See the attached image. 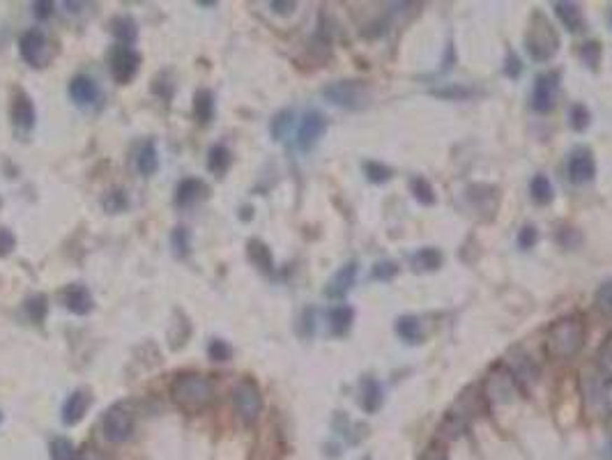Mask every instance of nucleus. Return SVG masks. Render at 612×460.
I'll list each match as a JSON object with an SVG mask.
<instances>
[{
    "label": "nucleus",
    "instance_id": "obj_57",
    "mask_svg": "<svg viewBox=\"0 0 612 460\" xmlns=\"http://www.w3.org/2000/svg\"><path fill=\"white\" fill-rule=\"evenodd\" d=\"M610 23H612V7H610Z\"/></svg>",
    "mask_w": 612,
    "mask_h": 460
},
{
    "label": "nucleus",
    "instance_id": "obj_17",
    "mask_svg": "<svg viewBox=\"0 0 612 460\" xmlns=\"http://www.w3.org/2000/svg\"><path fill=\"white\" fill-rule=\"evenodd\" d=\"M67 92H69V99L81 109L95 106V104L102 99V90L99 85H97V81L85 74H78L71 78L67 85Z\"/></svg>",
    "mask_w": 612,
    "mask_h": 460
},
{
    "label": "nucleus",
    "instance_id": "obj_16",
    "mask_svg": "<svg viewBox=\"0 0 612 460\" xmlns=\"http://www.w3.org/2000/svg\"><path fill=\"white\" fill-rule=\"evenodd\" d=\"M92 405V391L88 386H76L74 391L69 393L67 400L62 403L60 410V419L64 426H76L83 421V417L88 414V410Z\"/></svg>",
    "mask_w": 612,
    "mask_h": 460
},
{
    "label": "nucleus",
    "instance_id": "obj_10",
    "mask_svg": "<svg viewBox=\"0 0 612 460\" xmlns=\"http://www.w3.org/2000/svg\"><path fill=\"white\" fill-rule=\"evenodd\" d=\"M19 53L26 64L44 69L51 60V44L42 28H30L19 37Z\"/></svg>",
    "mask_w": 612,
    "mask_h": 460
},
{
    "label": "nucleus",
    "instance_id": "obj_32",
    "mask_svg": "<svg viewBox=\"0 0 612 460\" xmlns=\"http://www.w3.org/2000/svg\"><path fill=\"white\" fill-rule=\"evenodd\" d=\"M396 334L401 336V341H405L410 345H419L424 341V325L417 316H401L396 320Z\"/></svg>",
    "mask_w": 612,
    "mask_h": 460
},
{
    "label": "nucleus",
    "instance_id": "obj_28",
    "mask_svg": "<svg viewBox=\"0 0 612 460\" xmlns=\"http://www.w3.org/2000/svg\"><path fill=\"white\" fill-rule=\"evenodd\" d=\"M354 322V309L348 304H336L329 311V332L332 336H345L352 329Z\"/></svg>",
    "mask_w": 612,
    "mask_h": 460
},
{
    "label": "nucleus",
    "instance_id": "obj_19",
    "mask_svg": "<svg viewBox=\"0 0 612 460\" xmlns=\"http://www.w3.org/2000/svg\"><path fill=\"white\" fill-rule=\"evenodd\" d=\"M60 300L64 304V309L74 313V316H88V313L95 309V297L83 284H69L60 293Z\"/></svg>",
    "mask_w": 612,
    "mask_h": 460
},
{
    "label": "nucleus",
    "instance_id": "obj_33",
    "mask_svg": "<svg viewBox=\"0 0 612 460\" xmlns=\"http://www.w3.org/2000/svg\"><path fill=\"white\" fill-rule=\"evenodd\" d=\"M529 196H531V200H534V203H536L538 207L550 205L552 200H555L552 182L548 180V177H545L543 173L534 175V177H531V182H529Z\"/></svg>",
    "mask_w": 612,
    "mask_h": 460
},
{
    "label": "nucleus",
    "instance_id": "obj_45",
    "mask_svg": "<svg viewBox=\"0 0 612 460\" xmlns=\"http://www.w3.org/2000/svg\"><path fill=\"white\" fill-rule=\"evenodd\" d=\"M594 304L606 318H612V281H606L601 284L599 290H596V297H594Z\"/></svg>",
    "mask_w": 612,
    "mask_h": 460
},
{
    "label": "nucleus",
    "instance_id": "obj_35",
    "mask_svg": "<svg viewBox=\"0 0 612 460\" xmlns=\"http://www.w3.org/2000/svg\"><path fill=\"white\" fill-rule=\"evenodd\" d=\"M410 193H412L419 205H424V207L435 205L433 184L426 180L424 175H412V177H410Z\"/></svg>",
    "mask_w": 612,
    "mask_h": 460
},
{
    "label": "nucleus",
    "instance_id": "obj_6",
    "mask_svg": "<svg viewBox=\"0 0 612 460\" xmlns=\"http://www.w3.org/2000/svg\"><path fill=\"white\" fill-rule=\"evenodd\" d=\"M322 97L332 106L345 109V111H361L368 106L370 102V90L366 81L359 78H341L334 83H327L322 88Z\"/></svg>",
    "mask_w": 612,
    "mask_h": 460
},
{
    "label": "nucleus",
    "instance_id": "obj_53",
    "mask_svg": "<svg viewBox=\"0 0 612 460\" xmlns=\"http://www.w3.org/2000/svg\"><path fill=\"white\" fill-rule=\"evenodd\" d=\"M422 460H449L445 445H442L440 440H435L433 445L426 449V454L422 456Z\"/></svg>",
    "mask_w": 612,
    "mask_h": 460
},
{
    "label": "nucleus",
    "instance_id": "obj_25",
    "mask_svg": "<svg viewBox=\"0 0 612 460\" xmlns=\"http://www.w3.org/2000/svg\"><path fill=\"white\" fill-rule=\"evenodd\" d=\"M214 113H216V99H214V92L209 88H200L193 95V118L200 127H207L209 123L214 120Z\"/></svg>",
    "mask_w": 612,
    "mask_h": 460
},
{
    "label": "nucleus",
    "instance_id": "obj_2",
    "mask_svg": "<svg viewBox=\"0 0 612 460\" xmlns=\"http://www.w3.org/2000/svg\"><path fill=\"white\" fill-rule=\"evenodd\" d=\"M171 400L175 403L177 410H182L184 414H200L207 407H212L216 398L214 384L207 375L200 373H180L171 382Z\"/></svg>",
    "mask_w": 612,
    "mask_h": 460
},
{
    "label": "nucleus",
    "instance_id": "obj_39",
    "mask_svg": "<svg viewBox=\"0 0 612 460\" xmlns=\"http://www.w3.org/2000/svg\"><path fill=\"white\" fill-rule=\"evenodd\" d=\"M592 125V111L585 106L583 102H576L573 106L569 109V127L573 129V132L583 134L587 132Z\"/></svg>",
    "mask_w": 612,
    "mask_h": 460
},
{
    "label": "nucleus",
    "instance_id": "obj_22",
    "mask_svg": "<svg viewBox=\"0 0 612 460\" xmlns=\"http://www.w3.org/2000/svg\"><path fill=\"white\" fill-rule=\"evenodd\" d=\"M555 14L564 28L569 32H585L587 30V21H585V14L580 10V5L576 3H569V0H559V3L552 5Z\"/></svg>",
    "mask_w": 612,
    "mask_h": 460
},
{
    "label": "nucleus",
    "instance_id": "obj_40",
    "mask_svg": "<svg viewBox=\"0 0 612 460\" xmlns=\"http://www.w3.org/2000/svg\"><path fill=\"white\" fill-rule=\"evenodd\" d=\"M102 207H104V212H109V214H123L125 209L129 207V198H127V193H125L123 189H113V191H109L106 196L102 198Z\"/></svg>",
    "mask_w": 612,
    "mask_h": 460
},
{
    "label": "nucleus",
    "instance_id": "obj_36",
    "mask_svg": "<svg viewBox=\"0 0 612 460\" xmlns=\"http://www.w3.org/2000/svg\"><path fill=\"white\" fill-rule=\"evenodd\" d=\"M23 309H26V316L30 322L42 327L44 320H46V313H48V300L46 295L37 293V295H30L26 302H23Z\"/></svg>",
    "mask_w": 612,
    "mask_h": 460
},
{
    "label": "nucleus",
    "instance_id": "obj_56",
    "mask_svg": "<svg viewBox=\"0 0 612 460\" xmlns=\"http://www.w3.org/2000/svg\"><path fill=\"white\" fill-rule=\"evenodd\" d=\"M249 212H251V207H249V205H246V207H242V219H244V221L251 219V214H249Z\"/></svg>",
    "mask_w": 612,
    "mask_h": 460
},
{
    "label": "nucleus",
    "instance_id": "obj_38",
    "mask_svg": "<svg viewBox=\"0 0 612 460\" xmlns=\"http://www.w3.org/2000/svg\"><path fill=\"white\" fill-rule=\"evenodd\" d=\"M171 249H173L175 258H180V260L191 256V230L187 228V225H177V228H173Z\"/></svg>",
    "mask_w": 612,
    "mask_h": 460
},
{
    "label": "nucleus",
    "instance_id": "obj_41",
    "mask_svg": "<svg viewBox=\"0 0 612 460\" xmlns=\"http://www.w3.org/2000/svg\"><path fill=\"white\" fill-rule=\"evenodd\" d=\"M596 368L612 380V332L603 338L601 345H599V352H596Z\"/></svg>",
    "mask_w": 612,
    "mask_h": 460
},
{
    "label": "nucleus",
    "instance_id": "obj_26",
    "mask_svg": "<svg viewBox=\"0 0 612 460\" xmlns=\"http://www.w3.org/2000/svg\"><path fill=\"white\" fill-rule=\"evenodd\" d=\"M111 32L118 39V44L123 46H134L139 39V23H136L129 14H120L111 19Z\"/></svg>",
    "mask_w": 612,
    "mask_h": 460
},
{
    "label": "nucleus",
    "instance_id": "obj_43",
    "mask_svg": "<svg viewBox=\"0 0 612 460\" xmlns=\"http://www.w3.org/2000/svg\"><path fill=\"white\" fill-rule=\"evenodd\" d=\"M398 272H401L398 263H394V260H377L373 265V270H370V279L380 281V284H389L391 279L398 277Z\"/></svg>",
    "mask_w": 612,
    "mask_h": 460
},
{
    "label": "nucleus",
    "instance_id": "obj_42",
    "mask_svg": "<svg viewBox=\"0 0 612 460\" xmlns=\"http://www.w3.org/2000/svg\"><path fill=\"white\" fill-rule=\"evenodd\" d=\"M580 60H583L590 69H599L601 64V58H603V46L601 42H596V39H592V42H585L583 46H580Z\"/></svg>",
    "mask_w": 612,
    "mask_h": 460
},
{
    "label": "nucleus",
    "instance_id": "obj_52",
    "mask_svg": "<svg viewBox=\"0 0 612 460\" xmlns=\"http://www.w3.org/2000/svg\"><path fill=\"white\" fill-rule=\"evenodd\" d=\"M53 12H55V5L51 0H37V3H32V14H35L39 21H46L48 16H53Z\"/></svg>",
    "mask_w": 612,
    "mask_h": 460
},
{
    "label": "nucleus",
    "instance_id": "obj_37",
    "mask_svg": "<svg viewBox=\"0 0 612 460\" xmlns=\"http://www.w3.org/2000/svg\"><path fill=\"white\" fill-rule=\"evenodd\" d=\"M361 171H364L366 180L370 184H384V182H389L394 177V168L382 164V161H377V159L364 161V164H361Z\"/></svg>",
    "mask_w": 612,
    "mask_h": 460
},
{
    "label": "nucleus",
    "instance_id": "obj_1",
    "mask_svg": "<svg viewBox=\"0 0 612 460\" xmlns=\"http://www.w3.org/2000/svg\"><path fill=\"white\" fill-rule=\"evenodd\" d=\"M486 410H488V400H486V396H483L481 386H477V384L467 386V389L458 393L454 405H451V410L445 414V419H442V424L438 428V440L440 442L458 440L467 428H470V424L474 421V419L486 414Z\"/></svg>",
    "mask_w": 612,
    "mask_h": 460
},
{
    "label": "nucleus",
    "instance_id": "obj_51",
    "mask_svg": "<svg viewBox=\"0 0 612 460\" xmlns=\"http://www.w3.org/2000/svg\"><path fill=\"white\" fill-rule=\"evenodd\" d=\"M16 246V237L10 228H0V258L10 256Z\"/></svg>",
    "mask_w": 612,
    "mask_h": 460
},
{
    "label": "nucleus",
    "instance_id": "obj_46",
    "mask_svg": "<svg viewBox=\"0 0 612 460\" xmlns=\"http://www.w3.org/2000/svg\"><path fill=\"white\" fill-rule=\"evenodd\" d=\"M207 357L212 361H230L232 359V345L223 338H212L207 345Z\"/></svg>",
    "mask_w": 612,
    "mask_h": 460
},
{
    "label": "nucleus",
    "instance_id": "obj_9",
    "mask_svg": "<svg viewBox=\"0 0 612 460\" xmlns=\"http://www.w3.org/2000/svg\"><path fill=\"white\" fill-rule=\"evenodd\" d=\"M109 69H111L113 81H116L118 85L132 83L134 76L139 74V69H141V53L136 51L134 46L116 44L109 53Z\"/></svg>",
    "mask_w": 612,
    "mask_h": 460
},
{
    "label": "nucleus",
    "instance_id": "obj_47",
    "mask_svg": "<svg viewBox=\"0 0 612 460\" xmlns=\"http://www.w3.org/2000/svg\"><path fill=\"white\" fill-rule=\"evenodd\" d=\"M502 71H504V76H506V78H511V81L520 78V74H522V60H520V55H518V53H513V51H506V58H504V64H502Z\"/></svg>",
    "mask_w": 612,
    "mask_h": 460
},
{
    "label": "nucleus",
    "instance_id": "obj_58",
    "mask_svg": "<svg viewBox=\"0 0 612 460\" xmlns=\"http://www.w3.org/2000/svg\"><path fill=\"white\" fill-rule=\"evenodd\" d=\"M0 421H3V412H0Z\"/></svg>",
    "mask_w": 612,
    "mask_h": 460
},
{
    "label": "nucleus",
    "instance_id": "obj_15",
    "mask_svg": "<svg viewBox=\"0 0 612 460\" xmlns=\"http://www.w3.org/2000/svg\"><path fill=\"white\" fill-rule=\"evenodd\" d=\"M566 173L569 180L573 184H590L596 177V161L590 148L578 145L576 150H571L569 161H566Z\"/></svg>",
    "mask_w": 612,
    "mask_h": 460
},
{
    "label": "nucleus",
    "instance_id": "obj_31",
    "mask_svg": "<svg viewBox=\"0 0 612 460\" xmlns=\"http://www.w3.org/2000/svg\"><path fill=\"white\" fill-rule=\"evenodd\" d=\"M230 166H232V152L225 148V145H212L207 152V171L216 177H223L230 171Z\"/></svg>",
    "mask_w": 612,
    "mask_h": 460
},
{
    "label": "nucleus",
    "instance_id": "obj_27",
    "mask_svg": "<svg viewBox=\"0 0 612 460\" xmlns=\"http://www.w3.org/2000/svg\"><path fill=\"white\" fill-rule=\"evenodd\" d=\"M429 92L433 97H438V99H445V102H465V99H472V97L479 95L477 88L465 85V83H442L440 88H431Z\"/></svg>",
    "mask_w": 612,
    "mask_h": 460
},
{
    "label": "nucleus",
    "instance_id": "obj_50",
    "mask_svg": "<svg viewBox=\"0 0 612 460\" xmlns=\"http://www.w3.org/2000/svg\"><path fill=\"white\" fill-rule=\"evenodd\" d=\"M557 242L559 244L564 246V249H576L580 242H583V237H580V232H578V228H564V230H559L557 235Z\"/></svg>",
    "mask_w": 612,
    "mask_h": 460
},
{
    "label": "nucleus",
    "instance_id": "obj_14",
    "mask_svg": "<svg viewBox=\"0 0 612 460\" xmlns=\"http://www.w3.org/2000/svg\"><path fill=\"white\" fill-rule=\"evenodd\" d=\"M10 118H12V127L14 132H19L21 136H28L37 123V111L35 104H32L30 95L23 90V88H16L12 92V106H10Z\"/></svg>",
    "mask_w": 612,
    "mask_h": 460
},
{
    "label": "nucleus",
    "instance_id": "obj_30",
    "mask_svg": "<svg viewBox=\"0 0 612 460\" xmlns=\"http://www.w3.org/2000/svg\"><path fill=\"white\" fill-rule=\"evenodd\" d=\"M445 263V256H442L440 249L435 246H424L412 256V267L419 274H426V272H438Z\"/></svg>",
    "mask_w": 612,
    "mask_h": 460
},
{
    "label": "nucleus",
    "instance_id": "obj_24",
    "mask_svg": "<svg viewBox=\"0 0 612 460\" xmlns=\"http://www.w3.org/2000/svg\"><path fill=\"white\" fill-rule=\"evenodd\" d=\"M189 338H191V322L187 318V313L182 309H175L171 318V327H168V348L180 350L189 343Z\"/></svg>",
    "mask_w": 612,
    "mask_h": 460
},
{
    "label": "nucleus",
    "instance_id": "obj_23",
    "mask_svg": "<svg viewBox=\"0 0 612 460\" xmlns=\"http://www.w3.org/2000/svg\"><path fill=\"white\" fill-rule=\"evenodd\" d=\"M246 258L258 272L267 274V277H272V274H274V253L263 239L253 237V239L246 242Z\"/></svg>",
    "mask_w": 612,
    "mask_h": 460
},
{
    "label": "nucleus",
    "instance_id": "obj_7",
    "mask_svg": "<svg viewBox=\"0 0 612 460\" xmlns=\"http://www.w3.org/2000/svg\"><path fill=\"white\" fill-rule=\"evenodd\" d=\"M102 428H104V438L113 442V445H123V442L132 438L136 428V412L132 403L127 400L113 403L106 412H104Z\"/></svg>",
    "mask_w": 612,
    "mask_h": 460
},
{
    "label": "nucleus",
    "instance_id": "obj_55",
    "mask_svg": "<svg viewBox=\"0 0 612 460\" xmlns=\"http://www.w3.org/2000/svg\"><path fill=\"white\" fill-rule=\"evenodd\" d=\"M76 460H102L99 451L92 449V447H85L83 451H78L76 454Z\"/></svg>",
    "mask_w": 612,
    "mask_h": 460
},
{
    "label": "nucleus",
    "instance_id": "obj_34",
    "mask_svg": "<svg viewBox=\"0 0 612 460\" xmlns=\"http://www.w3.org/2000/svg\"><path fill=\"white\" fill-rule=\"evenodd\" d=\"M293 125H295V111L293 109L279 111L277 116L272 118V123H270L272 139L274 141H286L288 134H290V129H293Z\"/></svg>",
    "mask_w": 612,
    "mask_h": 460
},
{
    "label": "nucleus",
    "instance_id": "obj_44",
    "mask_svg": "<svg viewBox=\"0 0 612 460\" xmlns=\"http://www.w3.org/2000/svg\"><path fill=\"white\" fill-rule=\"evenodd\" d=\"M48 451H51V460H76V454H78L74 445H71V440L67 438H55L51 442V447H48Z\"/></svg>",
    "mask_w": 612,
    "mask_h": 460
},
{
    "label": "nucleus",
    "instance_id": "obj_21",
    "mask_svg": "<svg viewBox=\"0 0 612 460\" xmlns=\"http://www.w3.org/2000/svg\"><path fill=\"white\" fill-rule=\"evenodd\" d=\"M384 403V389L380 380H375V377L370 375H364L359 380V405L361 410H364L366 414H375L377 410L382 407Z\"/></svg>",
    "mask_w": 612,
    "mask_h": 460
},
{
    "label": "nucleus",
    "instance_id": "obj_29",
    "mask_svg": "<svg viewBox=\"0 0 612 460\" xmlns=\"http://www.w3.org/2000/svg\"><path fill=\"white\" fill-rule=\"evenodd\" d=\"M136 171L143 177H150L159 171V152H157L155 141H145L141 145L139 155H136Z\"/></svg>",
    "mask_w": 612,
    "mask_h": 460
},
{
    "label": "nucleus",
    "instance_id": "obj_12",
    "mask_svg": "<svg viewBox=\"0 0 612 460\" xmlns=\"http://www.w3.org/2000/svg\"><path fill=\"white\" fill-rule=\"evenodd\" d=\"M559 92V71H545L534 78V90H531V109L538 116H548L555 109Z\"/></svg>",
    "mask_w": 612,
    "mask_h": 460
},
{
    "label": "nucleus",
    "instance_id": "obj_48",
    "mask_svg": "<svg viewBox=\"0 0 612 460\" xmlns=\"http://www.w3.org/2000/svg\"><path fill=\"white\" fill-rule=\"evenodd\" d=\"M536 242H538V230H536V225L525 223V225H522V228L518 230V246L522 249V251H529V249H534Z\"/></svg>",
    "mask_w": 612,
    "mask_h": 460
},
{
    "label": "nucleus",
    "instance_id": "obj_11",
    "mask_svg": "<svg viewBox=\"0 0 612 460\" xmlns=\"http://www.w3.org/2000/svg\"><path fill=\"white\" fill-rule=\"evenodd\" d=\"M329 120L322 111L311 109L304 113V118L300 120V127H297V148L302 152H311L318 145V141L327 134Z\"/></svg>",
    "mask_w": 612,
    "mask_h": 460
},
{
    "label": "nucleus",
    "instance_id": "obj_4",
    "mask_svg": "<svg viewBox=\"0 0 612 460\" xmlns=\"http://www.w3.org/2000/svg\"><path fill=\"white\" fill-rule=\"evenodd\" d=\"M525 48L534 62H550L559 51V35L552 21L543 12L534 10L529 14L525 30Z\"/></svg>",
    "mask_w": 612,
    "mask_h": 460
},
{
    "label": "nucleus",
    "instance_id": "obj_13",
    "mask_svg": "<svg viewBox=\"0 0 612 460\" xmlns=\"http://www.w3.org/2000/svg\"><path fill=\"white\" fill-rule=\"evenodd\" d=\"M467 205L472 207V212L479 214L483 221H493L495 212L499 207V189L493 184H470L467 187Z\"/></svg>",
    "mask_w": 612,
    "mask_h": 460
},
{
    "label": "nucleus",
    "instance_id": "obj_49",
    "mask_svg": "<svg viewBox=\"0 0 612 460\" xmlns=\"http://www.w3.org/2000/svg\"><path fill=\"white\" fill-rule=\"evenodd\" d=\"M297 332L304 338H311L316 332V309H304L300 316V325H297Z\"/></svg>",
    "mask_w": 612,
    "mask_h": 460
},
{
    "label": "nucleus",
    "instance_id": "obj_5",
    "mask_svg": "<svg viewBox=\"0 0 612 460\" xmlns=\"http://www.w3.org/2000/svg\"><path fill=\"white\" fill-rule=\"evenodd\" d=\"M481 389L488 400V405H506V403H511L522 391V386L518 382V377L513 375V370L506 366L504 361H497V364L488 368Z\"/></svg>",
    "mask_w": 612,
    "mask_h": 460
},
{
    "label": "nucleus",
    "instance_id": "obj_18",
    "mask_svg": "<svg viewBox=\"0 0 612 460\" xmlns=\"http://www.w3.org/2000/svg\"><path fill=\"white\" fill-rule=\"evenodd\" d=\"M357 274H359V263L357 260H348L345 265H341V267L336 270L334 277L327 281L325 295L329 297V300H343V297L352 290L354 281H357Z\"/></svg>",
    "mask_w": 612,
    "mask_h": 460
},
{
    "label": "nucleus",
    "instance_id": "obj_3",
    "mask_svg": "<svg viewBox=\"0 0 612 460\" xmlns=\"http://www.w3.org/2000/svg\"><path fill=\"white\" fill-rule=\"evenodd\" d=\"M587 341V322L578 313L562 316L548 327L545 332V350L552 359H571L585 348Z\"/></svg>",
    "mask_w": 612,
    "mask_h": 460
},
{
    "label": "nucleus",
    "instance_id": "obj_54",
    "mask_svg": "<svg viewBox=\"0 0 612 460\" xmlns=\"http://www.w3.org/2000/svg\"><path fill=\"white\" fill-rule=\"evenodd\" d=\"M272 12L274 14H281V16H290L295 10H297V3H293V0H272L270 3Z\"/></svg>",
    "mask_w": 612,
    "mask_h": 460
},
{
    "label": "nucleus",
    "instance_id": "obj_8",
    "mask_svg": "<svg viewBox=\"0 0 612 460\" xmlns=\"http://www.w3.org/2000/svg\"><path fill=\"white\" fill-rule=\"evenodd\" d=\"M232 407L239 421L244 426H253L263 414V391L253 377H242L232 389Z\"/></svg>",
    "mask_w": 612,
    "mask_h": 460
},
{
    "label": "nucleus",
    "instance_id": "obj_20",
    "mask_svg": "<svg viewBox=\"0 0 612 460\" xmlns=\"http://www.w3.org/2000/svg\"><path fill=\"white\" fill-rule=\"evenodd\" d=\"M209 196V187L200 177H184L175 187V207H193Z\"/></svg>",
    "mask_w": 612,
    "mask_h": 460
}]
</instances>
